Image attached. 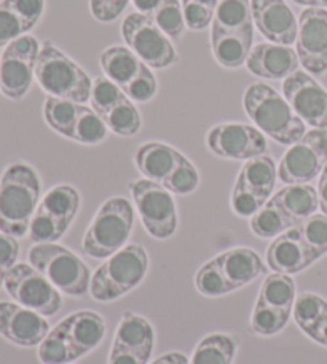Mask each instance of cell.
<instances>
[{
  "label": "cell",
  "instance_id": "1",
  "mask_svg": "<svg viewBox=\"0 0 327 364\" xmlns=\"http://www.w3.org/2000/svg\"><path fill=\"white\" fill-rule=\"evenodd\" d=\"M107 321L95 310H78L50 329L37 348L42 364H70L101 346Z\"/></svg>",
  "mask_w": 327,
  "mask_h": 364
},
{
  "label": "cell",
  "instance_id": "2",
  "mask_svg": "<svg viewBox=\"0 0 327 364\" xmlns=\"http://www.w3.org/2000/svg\"><path fill=\"white\" fill-rule=\"evenodd\" d=\"M42 200V181L26 161H15L0 176V232L15 238L29 233L31 220Z\"/></svg>",
  "mask_w": 327,
  "mask_h": 364
},
{
  "label": "cell",
  "instance_id": "3",
  "mask_svg": "<svg viewBox=\"0 0 327 364\" xmlns=\"http://www.w3.org/2000/svg\"><path fill=\"white\" fill-rule=\"evenodd\" d=\"M243 107L254 127L281 146L296 144L306 133L305 123L286 97L264 82L251 83L245 90Z\"/></svg>",
  "mask_w": 327,
  "mask_h": 364
},
{
  "label": "cell",
  "instance_id": "4",
  "mask_svg": "<svg viewBox=\"0 0 327 364\" xmlns=\"http://www.w3.org/2000/svg\"><path fill=\"white\" fill-rule=\"evenodd\" d=\"M149 270V255L142 245L129 243L106 259L91 275L90 296L97 302H114L137 288Z\"/></svg>",
  "mask_w": 327,
  "mask_h": 364
},
{
  "label": "cell",
  "instance_id": "5",
  "mask_svg": "<svg viewBox=\"0 0 327 364\" xmlns=\"http://www.w3.org/2000/svg\"><path fill=\"white\" fill-rule=\"evenodd\" d=\"M134 227V208L125 197H112L96 211L82 240V250L91 259H107L125 248Z\"/></svg>",
  "mask_w": 327,
  "mask_h": 364
},
{
  "label": "cell",
  "instance_id": "6",
  "mask_svg": "<svg viewBox=\"0 0 327 364\" xmlns=\"http://www.w3.org/2000/svg\"><path fill=\"white\" fill-rule=\"evenodd\" d=\"M36 80L45 93L78 104L90 101L93 80L61 48L45 42L37 58Z\"/></svg>",
  "mask_w": 327,
  "mask_h": 364
},
{
  "label": "cell",
  "instance_id": "7",
  "mask_svg": "<svg viewBox=\"0 0 327 364\" xmlns=\"http://www.w3.org/2000/svg\"><path fill=\"white\" fill-rule=\"evenodd\" d=\"M28 262L61 294L82 297L90 292V267L74 251L63 245L34 243L28 252Z\"/></svg>",
  "mask_w": 327,
  "mask_h": 364
},
{
  "label": "cell",
  "instance_id": "8",
  "mask_svg": "<svg viewBox=\"0 0 327 364\" xmlns=\"http://www.w3.org/2000/svg\"><path fill=\"white\" fill-rule=\"evenodd\" d=\"M82 198L75 187L58 184L43 195L31 220L29 238L34 243H56L80 211Z\"/></svg>",
  "mask_w": 327,
  "mask_h": 364
},
{
  "label": "cell",
  "instance_id": "9",
  "mask_svg": "<svg viewBox=\"0 0 327 364\" xmlns=\"http://www.w3.org/2000/svg\"><path fill=\"white\" fill-rule=\"evenodd\" d=\"M129 192L149 235L156 240L171 238L179 225L173 193L146 178L129 182Z\"/></svg>",
  "mask_w": 327,
  "mask_h": 364
},
{
  "label": "cell",
  "instance_id": "10",
  "mask_svg": "<svg viewBox=\"0 0 327 364\" xmlns=\"http://www.w3.org/2000/svg\"><path fill=\"white\" fill-rule=\"evenodd\" d=\"M122 37L127 47L150 69H166L179 61V55L165 32L152 19L133 11L122 23Z\"/></svg>",
  "mask_w": 327,
  "mask_h": 364
},
{
  "label": "cell",
  "instance_id": "11",
  "mask_svg": "<svg viewBox=\"0 0 327 364\" xmlns=\"http://www.w3.org/2000/svg\"><path fill=\"white\" fill-rule=\"evenodd\" d=\"M4 288L13 301L45 318L60 314L64 305L61 292L29 262H18L6 275Z\"/></svg>",
  "mask_w": 327,
  "mask_h": 364
},
{
  "label": "cell",
  "instance_id": "12",
  "mask_svg": "<svg viewBox=\"0 0 327 364\" xmlns=\"http://www.w3.org/2000/svg\"><path fill=\"white\" fill-rule=\"evenodd\" d=\"M41 48L37 38L29 34L6 45L0 56V93L5 97L19 101L29 93Z\"/></svg>",
  "mask_w": 327,
  "mask_h": 364
},
{
  "label": "cell",
  "instance_id": "13",
  "mask_svg": "<svg viewBox=\"0 0 327 364\" xmlns=\"http://www.w3.org/2000/svg\"><path fill=\"white\" fill-rule=\"evenodd\" d=\"M327 164V129L313 128L302 139L289 146L278 166V178L284 184H310Z\"/></svg>",
  "mask_w": 327,
  "mask_h": 364
},
{
  "label": "cell",
  "instance_id": "14",
  "mask_svg": "<svg viewBox=\"0 0 327 364\" xmlns=\"http://www.w3.org/2000/svg\"><path fill=\"white\" fill-rule=\"evenodd\" d=\"M154 348L152 323L134 311H125L115 329L107 364H149Z\"/></svg>",
  "mask_w": 327,
  "mask_h": 364
},
{
  "label": "cell",
  "instance_id": "15",
  "mask_svg": "<svg viewBox=\"0 0 327 364\" xmlns=\"http://www.w3.org/2000/svg\"><path fill=\"white\" fill-rule=\"evenodd\" d=\"M206 146L214 155L227 160H251L267 154V138L259 128L247 123L225 122L206 134Z\"/></svg>",
  "mask_w": 327,
  "mask_h": 364
},
{
  "label": "cell",
  "instance_id": "16",
  "mask_svg": "<svg viewBox=\"0 0 327 364\" xmlns=\"http://www.w3.org/2000/svg\"><path fill=\"white\" fill-rule=\"evenodd\" d=\"M283 96L305 125L327 129V90L309 73L297 70L287 77Z\"/></svg>",
  "mask_w": 327,
  "mask_h": 364
},
{
  "label": "cell",
  "instance_id": "17",
  "mask_svg": "<svg viewBox=\"0 0 327 364\" xmlns=\"http://www.w3.org/2000/svg\"><path fill=\"white\" fill-rule=\"evenodd\" d=\"M296 53L305 73H327V10L305 9L299 16Z\"/></svg>",
  "mask_w": 327,
  "mask_h": 364
},
{
  "label": "cell",
  "instance_id": "18",
  "mask_svg": "<svg viewBox=\"0 0 327 364\" xmlns=\"http://www.w3.org/2000/svg\"><path fill=\"white\" fill-rule=\"evenodd\" d=\"M50 333L47 318L18 302L0 301V336L16 347H38Z\"/></svg>",
  "mask_w": 327,
  "mask_h": 364
},
{
  "label": "cell",
  "instance_id": "19",
  "mask_svg": "<svg viewBox=\"0 0 327 364\" xmlns=\"http://www.w3.org/2000/svg\"><path fill=\"white\" fill-rule=\"evenodd\" d=\"M252 21L268 42L292 45L297 41L299 21L286 0H251Z\"/></svg>",
  "mask_w": 327,
  "mask_h": 364
},
{
  "label": "cell",
  "instance_id": "20",
  "mask_svg": "<svg viewBox=\"0 0 327 364\" xmlns=\"http://www.w3.org/2000/svg\"><path fill=\"white\" fill-rule=\"evenodd\" d=\"M299 66L300 61L296 50L272 42L254 45L246 61V68L252 75L267 80H286L297 73Z\"/></svg>",
  "mask_w": 327,
  "mask_h": 364
},
{
  "label": "cell",
  "instance_id": "21",
  "mask_svg": "<svg viewBox=\"0 0 327 364\" xmlns=\"http://www.w3.org/2000/svg\"><path fill=\"white\" fill-rule=\"evenodd\" d=\"M315 262L316 261L306 248L297 225L273 238L267 250L268 267L273 272L284 273V275H296Z\"/></svg>",
  "mask_w": 327,
  "mask_h": 364
},
{
  "label": "cell",
  "instance_id": "22",
  "mask_svg": "<svg viewBox=\"0 0 327 364\" xmlns=\"http://www.w3.org/2000/svg\"><path fill=\"white\" fill-rule=\"evenodd\" d=\"M184 159L186 155L173 146L152 141L137 149L134 154V165L144 178L163 186Z\"/></svg>",
  "mask_w": 327,
  "mask_h": 364
},
{
  "label": "cell",
  "instance_id": "23",
  "mask_svg": "<svg viewBox=\"0 0 327 364\" xmlns=\"http://www.w3.org/2000/svg\"><path fill=\"white\" fill-rule=\"evenodd\" d=\"M219 267L233 291L245 288L267 273V265L256 251L246 246L227 250L215 256Z\"/></svg>",
  "mask_w": 327,
  "mask_h": 364
},
{
  "label": "cell",
  "instance_id": "24",
  "mask_svg": "<svg viewBox=\"0 0 327 364\" xmlns=\"http://www.w3.org/2000/svg\"><path fill=\"white\" fill-rule=\"evenodd\" d=\"M254 47V26L240 31L211 28V51L214 60L225 69L246 66Z\"/></svg>",
  "mask_w": 327,
  "mask_h": 364
},
{
  "label": "cell",
  "instance_id": "25",
  "mask_svg": "<svg viewBox=\"0 0 327 364\" xmlns=\"http://www.w3.org/2000/svg\"><path fill=\"white\" fill-rule=\"evenodd\" d=\"M272 200L297 224L316 214L318 191L310 184H289L273 195Z\"/></svg>",
  "mask_w": 327,
  "mask_h": 364
},
{
  "label": "cell",
  "instance_id": "26",
  "mask_svg": "<svg viewBox=\"0 0 327 364\" xmlns=\"http://www.w3.org/2000/svg\"><path fill=\"white\" fill-rule=\"evenodd\" d=\"M100 64L107 79L125 88L128 83L139 74L144 63L133 50L125 45H110L100 55Z\"/></svg>",
  "mask_w": 327,
  "mask_h": 364
},
{
  "label": "cell",
  "instance_id": "27",
  "mask_svg": "<svg viewBox=\"0 0 327 364\" xmlns=\"http://www.w3.org/2000/svg\"><path fill=\"white\" fill-rule=\"evenodd\" d=\"M296 299V282L292 277L274 272L272 275H267L262 282L256 304L265 309L292 315Z\"/></svg>",
  "mask_w": 327,
  "mask_h": 364
},
{
  "label": "cell",
  "instance_id": "28",
  "mask_svg": "<svg viewBox=\"0 0 327 364\" xmlns=\"http://www.w3.org/2000/svg\"><path fill=\"white\" fill-rule=\"evenodd\" d=\"M278 179V165L270 155H260V157L247 160L238 173L237 181L251 188L252 192L259 193L267 200L272 198V192Z\"/></svg>",
  "mask_w": 327,
  "mask_h": 364
},
{
  "label": "cell",
  "instance_id": "29",
  "mask_svg": "<svg viewBox=\"0 0 327 364\" xmlns=\"http://www.w3.org/2000/svg\"><path fill=\"white\" fill-rule=\"evenodd\" d=\"M237 355V342L230 334L214 333L198 342L188 364H233Z\"/></svg>",
  "mask_w": 327,
  "mask_h": 364
},
{
  "label": "cell",
  "instance_id": "30",
  "mask_svg": "<svg viewBox=\"0 0 327 364\" xmlns=\"http://www.w3.org/2000/svg\"><path fill=\"white\" fill-rule=\"evenodd\" d=\"M83 109V104L48 96L43 104V119L53 132L64 136V138L72 139L75 122Z\"/></svg>",
  "mask_w": 327,
  "mask_h": 364
},
{
  "label": "cell",
  "instance_id": "31",
  "mask_svg": "<svg viewBox=\"0 0 327 364\" xmlns=\"http://www.w3.org/2000/svg\"><path fill=\"white\" fill-rule=\"evenodd\" d=\"M299 225L270 198L254 216L250 219V229L259 238H277L281 233Z\"/></svg>",
  "mask_w": 327,
  "mask_h": 364
},
{
  "label": "cell",
  "instance_id": "32",
  "mask_svg": "<svg viewBox=\"0 0 327 364\" xmlns=\"http://www.w3.org/2000/svg\"><path fill=\"white\" fill-rule=\"evenodd\" d=\"M254 26L251 0H219L211 28L240 31Z\"/></svg>",
  "mask_w": 327,
  "mask_h": 364
},
{
  "label": "cell",
  "instance_id": "33",
  "mask_svg": "<svg viewBox=\"0 0 327 364\" xmlns=\"http://www.w3.org/2000/svg\"><path fill=\"white\" fill-rule=\"evenodd\" d=\"M102 120L106 122L110 132L117 136H123V138H131L137 134L142 127L139 110L128 96L117 102L112 109H109L102 115Z\"/></svg>",
  "mask_w": 327,
  "mask_h": 364
},
{
  "label": "cell",
  "instance_id": "34",
  "mask_svg": "<svg viewBox=\"0 0 327 364\" xmlns=\"http://www.w3.org/2000/svg\"><path fill=\"white\" fill-rule=\"evenodd\" d=\"M109 128L106 122L102 120L100 114H96L93 109L85 106L82 114L78 115L74 128V136L72 141L80 142L85 146H96L107 138Z\"/></svg>",
  "mask_w": 327,
  "mask_h": 364
},
{
  "label": "cell",
  "instance_id": "35",
  "mask_svg": "<svg viewBox=\"0 0 327 364\" xmlns=\"http://www.w3.org/2000/svg\"><path fill=\"white\" fill-rule=\"evenodd\" d=\"M195 288L200 294L206 297H220L233 292L232 286L222 273L218 261L213 257L211 261L203 264L195 275Z\"/></svg>",
  "mask_w": 327,
  "mask_h": 364
},
{
  "label": "cell",
  "instance_id": "36",
  "mask_svg": "<svg viewBox=\"0 0 327 364\" xmlns=\"http://www.w3.org/2000/svg\"><path fill=\"white\" fill-rule=\"evenodd\" d=\"M300 235L311 252L315 261L327 255V216L326 214H313L299 225Z\"/></svg>",
  "mask_w": 327,
  "mask_h": 364
},
{
  "label": "cell",
  "instance_id": "37",
  "mask_svg": "<svg viewBox=\"0 0 327 364\" xmlns=\"http://www.w3.org/2000/svg\"><path fill=\"white\" fill-rule=\"evenodd\" d=\"M150 19L159 26V29L169 38H181L186 31V19L182 13V4L179 0H163Z\"/></svg>",
  "mask_w": 327,
  "mask_h": 364
},
{
  "label": "cell",
  "instance_id": "38",
  "mask_svg": "<svg viewBox=\"0 0 327 364\" xmlns=\"http://www.w3.org/2000/svg\"><path fill=\"white\" fill-rule=\"evenodd\" d=\"M291 314L284 311H274L270 309L262 307V305H254L250 326L254 334L262 337H270L283 331L287 323L291 320Z\"/></svg>",
  "mask_w": 327,
  "mask_h": 364
},
{
  "label": "cell",
  "instance_id": "39",
  "mask_svg": "<svg viewBox=\"0 0 327 364\" xmlns=\"http://www.w3.org/2000/svg\"><path fill=\"white\" fill-rule=\"evenodd\" d=\"M326 309L327 301L324 297L315 294V292H302V294L297 296L296 304H294L292 318L299 329L305 333Z\"/></svg>",
  "mask_w": 327,
  "mask_h": 364
},
{
  "label": "cell",
  "instance_id": "40",
  "mask_svg": "<svg viewBox=\"0 0 327 364\" xmlns=\"http://www.w3.org/2000/svg\"><path fill=\"white\" fill-rule=\"evenodd\" d=\"M125 96L127 95L123 93V90L117 83L107 79L106 75H100L93 80V88H91V109L102 117Z\"/></svg>",
  "mask_w": 327,
  "mask_h": 364
},
{
  "label": "cell",
  "instance_id": "41",
  "mask_svg": "<svg viewBox=\"0 0 327 364\" xmlns=\"http://www.w3.org/2000/svg\"><path fill=\"white\" fill-rule=\"evenodd\" d=\"M186 26L192 31H203L214 21L218 2L214 0H182Z\"/></svg>",
  "mask_w": 327,
  "mask_h": 364
},
{
  "label": "cell",
  "instance_id": "42",
  "mask_svg": "<svg viewBox=\"0 0 327 364\" xmlns=\"http://www.w3.org/2000/svg\"><path fill=\"white\" fill-rule=\"evenodd\" d=\"M267 198L260 197L259 193L252 192L251 188L241 184V182L235 181L232 197H230V206L232 211L237 214L238 218H252L254 214L260 211L265 206Z\"/></svg>",
  "mask_w": 327,
  "mask_h": 364
},
{
  "label": "cell",
  "instance_id": "43",
  "mask_svg": "<svg viewBox=\"0 0 327 364\" xmlns=\"http://www.w3.org/2000/svg\"><path fill=\"white\" fill-rule=\"evenodd\" d=\"M200 184V173L196 166L187 157L182 160V164L176 168V171L169 176V179L163 184L174 195H191L196 191Z\"/></svg>",
  "mask_w": 327,
  "mask_h": 364
},
{
  "label": "cell",
  "instance_id": "44",
  "mask_svg": "<svg viewBox=\"0 0 327 364\" xmlns=\"http://www.w3.org/2000/svg\"><path fill=\"white\" fill-rule=\"evenodd\" d=\"M28 32L29 29L26 28L16 10L6 0H0V48H5L6 45L26 36Z\"/></svg>",
  "mask_w": 327,
  "mask_h": 364
},
{
  "label": "cell",
  "instance_id": "45",
  "mask_svg": "<svg viewBox=\"0 0 327 364\" xmlns=\"http://www.w3.org/2000/svg\"><path fill=\"white\" fill-rule=\"evenodd\" d=\"M122 90L133 102H149L156 96L159 82H156V77L154 75L152 69H150L147 64H144L139 74Z\"/></svg>",
  "mask_w": 327,
  "mask_h": 364
},
{
  "label": "cell",
  "instance_id": "46",
  "mask_svg": "<svg viewBox=\"0 0 327 364\" xmlns=\"http://www.w3.org/2000/svg\"><path fill=\"white\" fill-rule=\"evenodd\" d=\"M129 0H90V11L96 21L112 23L123 15Z\"/></svg>",
  "mask_w": 327,
  "mask_h": 364
},
{
  "label": "cell",
  "instance_id": "47",
  "mask_svg": "<svg viewBox=\"0 0 327 364\" xmlns=\"http://www.w3.org/2000/svg\"><path fill=\"white\" fill-rule=\"evenodd\" d=\"M26 24V28L32 31L41 23L45 13V0H6Z\"/></svg>",
  "mask_w": 327,
  "mask_h": 364
},
{
  "label": "cell",
  "instance_id": "48",
  "mask_svg": "<svg viewBox=\"0 0 327 364\" xmlns=\"http://www.w3.org/2000/svg\"><path fill=\"white\" fill-rule=\"evenodd\" d=\"M19 243L18 238L0 232V275H9V272L18 264Z\"/></svg>",
  "mask_w": 327,
  "mask_h": 364
},
{
  "label": "cell",
  "instance_id": "49",
  "mask_svg": "<svg viewBox=\"0 0 327 364\" xmlns=\"http://www.w3.org/2000/svg\"><path fill=\"white\" fill-rule=\"evenodd\" d=\"M304 334L309 336L313 342L319 343V346L327 347V309Z\"/></svg>",
  "mask_w": 327,
  "mask_h": 364
},
{
  "label": "cell",
  "instance_id": "50",
  "mask_svg": "<svg viewBox=\"0 0 327 364\" xmlns=\"http://www.w3.org/2000/svg\"><path fill=\"white\" fill-rule=\"evenodd\" d=\"M316 191H318V198H319V208H321L323 214L327 216V164L324 165L321 174H319Z\"/></svg>",
  "mask_w": 327,
  "mask_h": 364
},
{
  "label": "cell",
  "instance_id": "51",
  "mask_svg": "<svg viewBox=\"0 0 327 364\" xmlns=\"http://www.w3.org/2000/svg\"><path fill=\"white\" fill-rule=\"evenodd\" d=\"M131 2H133L137 13L150 18L156 11V9L161 5L163 0H131Z\"/></svg>",
  "mask_w": 327,
  "mask_h": 364
},
{
  "label": "cell",
  "instance_id": "52",
  "mask_svg": "<svg viewBox=\"0 0 327 364\" xmlns=\"http://www.w3.org/2000/svg\"><path fill=\"white\" fill-rule=\"evenodd\" d=\"M149 364H188V358L182 352H169Z\"/></svg>",
  "mask_w": 327,
  "mask_h": 364
},
{
  "label": "cell",
  "instance_id": "53",
  "mask_svg": "<svg viewBox=\"0 0 327 364\" xmlns=\"http://www.w3.org/2000/svg\"><path fill=\"white\" fill-rule=\"evenodd\" d=\"M294 4L305 9H326L327 10V0H292Z\"/></svg>",
  "mask_w": 327,
  "mask_h": 364
},
{
  "label": "cell",
  "instance_id": "54",
  "mask_svg": "<svg viewBox=\"0 0 327 364\" xmlns=\"http://www.w3.org/2000/svg\"><path fill=\"white\" fill-rule=\"evenodd\" d=\"M5 275H0V289H2L4 288V283H5Z\"/></svg>",
  "mask_w": 327,
  "mask_h": 364
},
{
  "label": "cell",
  "instance_id": "55",
  "mask_svg": "<svg viewBox=\"0 0 327 364\" xmlns=\"http://www.w3.org/2000/svg\"><path fill=\"white\" fill-rule=\"evenodd\" d=\"M214 2H219V0H214Z\"/></svg>",
  "mask_w": 327,
  "mask_h": 364
}]
</instances>
